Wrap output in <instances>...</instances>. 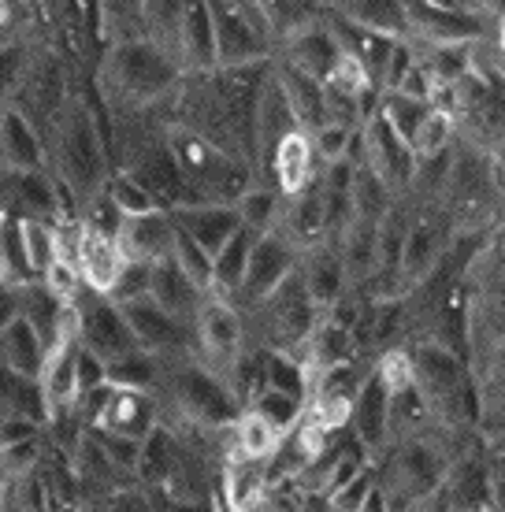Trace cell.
<instances>
[{
  "label": "cell",
  "mask_w": 505,
  "mask_h": 512,
  "mask_svg": "<svg viewBox=\"0 0 505 512\" xmlns=\"http://www.w3.org/2000/svg\"><path fill=\"white\" fill-rule=\"evenodd\" d=\"M75 308H78V338L97 357L116 360L134 353V349H142V342H138V334H134L127 312H123V305H119L116 297L97 294V290H82Z\"/></svg>",
  "instance_id": "cell-10"
},
{
  "label": "cell",
  "mask_w": 505,
  "mask_h": 512,
  "mask_svg": "<svg viewBox=\"0 0 505 512\" xmlns=\"http://www.w3.org/2000/svg\"><path fill=\"white\" fill-rule=\"evenodd\" d=\"M182 78L186 71L168 49H160L145 34H134V38L112 41V49L104 52L97 86L116 112H145L164 101H175Z\"/></svg>",
  "instance_id": "cell-1"
},
{
  "label": "cell",
  "mask_w": 505,
  "mask_h": 512,
  "mask_svg": "<svg viewBox=\"0 0 505 512\" xmlns=\"http://www.w3.org/2000/svg\"><path fill=\"white\" fill-rule=\"evenodd\" d=\"M342 15L368 26V30H376L383 38H409L405 0H342Z\"/></svg>",
  "instance_id": "cell-38"
},
{
  "label": "cell",
  "mask_w": 505,
  "mask_h": 512,
  "mask_svg": "<svg viewBox=\"0 0 505 512\" xmlns=\"http://www.w3.org/2000/svg\"><path fill=\"white\" fill-rule=\"evenodd\" d=\"M93 435L101 442V449L108 453V461L116 464L119 472L127 475H138V461H142V438H127V435H112V431H101V427H93Z\"/></svg>",
  "instance_id": "cell-52"
},
{
  "label": "cell",
  "mask_w": 505,
  "mask_h": 512,
  "mask_svg": "<svg viewBox=\"0 0 505 512\" xmlns=\"http://www.w3.org/2000/svg\"><path fill=\"white\" fill-rule=\"evenodd\" d=\"M376 475L368 472V468H361L357 475H350L342 487H335L327 498H331V509H338V512H350V509H364V501H368V494L376 490Z\"/></svg>",
  "instance_id": "cell-55"
},
{
  "label": "cell",
  "mask_w": 505,
  "mask_h": 512,
  "mask_svg": "<svg viewBox=\"0 0 505 512\" xmlns=\"http://www.w3.org/2000/svg\"><path fill=\"white\" fill-rule=\"evenodd\" d=\"M275 231H283L301 253H305V249H316V245H324V242H335V238H331V227H327L320 179L312 182L309 190L294 193V197H283V212H279V227H275Z\"/></svg>",
  "instance_id": "cell-21"
},
{
  "label": "cell",
  "mask_w": 505,
  "mask_h": 512,
  "mask_svg": "<svg viewBox=\"0 0 505 512\" xmlns=\"http://www.w3.org/2000/svg\"><path fill=\"white\" fill-rule=\"evenodd\" d=\"M49 171L75 193L78 205H86L90 197L104 193V186L112 179L108 141L97 127L93 108L82 97H67L52 112Z\"/></svg>",
  "instance_id": "cell-2"
},
{
  "label": "cell",
  "mask_w": 505,
  "mask_h": 512,
  "mask_svg": "<svg viewBox=\"0 0 505 512\" xmlns=\"http://www.w3.org/2000/svg\"><path fill=\"white\" fill-rule=\"evenodd\" d=\"M175 472H179V446H175V435L160 423L153 435L142 442V461H138L134 479H138V487L153 494V490H168Z\"/></svg>",
  "instance_id": "cell-37"
},
{
  "label": "cell",
  "mask_w": 505,
  "mask_h": 512,
  "mask_svg": "<svg viewBox=\"0 0 505 512\" xmlns=\"http://www.w3.org/2000/svg\"><path fill=\"white\" fill-rule=\"evenodd\" d=\"M38 461H41V435L12 442V446H0V472H4V479H19V475L38 472Z\"/></svg>",
  "instance_id": "cell-53"
},
{
  "label": "cell",
  "mask_w": 505,
  "mask_h": 512,
  "mask_svg": "<svg viewBox=\"0 0 505 512\" xmlns=\"http://www.w3.org/2000/svg\"><path fill=\"white\" fill-rule=\"evenodd\" d=\"M171 219H175L194 242L205 245L212 256L220 253L223 245H227V238L242 227L238 205H216V201H190V205L171 208Z\"/></svg>",
  "instance_id": "cell-26"
},
{
  "label": "cell",
  "mask_w": 505,
  "mask_h": 512,
  "mask_svg": "<svg viewBox=\"0 0 505 512\" xmlns=\"http://www.w3.org/2000/svg\"><path fill=\"white\" fill-rule=\"evenodd\" d=\"M350 431L368 453H379L383 446H390V390L376 372H368L364 383L357 386Z\"/></svg>",
  "instance_id": "cell-23"
},
{
  "label": "cell",
  "mask_w": 505,
  "mask_h": 512,
  "mask_svg": "<svg viewBox=\"0 0 505 512\" xmlns=\"http://www.w3.org/2000/svg\"><path fill=\"white\" fill-rule=\"evenodd\" d=\"M164 141H168L182 179L194 190L197 201L238 205V197L257 186V167L249 164L246 156H234L220 141H212L208 134L186 127L179 119H171L164 127Z\"/></svg>",
  "instance_id": "cell-3"
},
{
  "label": "cell",
  "mask_w": 505,
  "mask_h": 512,
  "mask_svg": "<svg viewBox=\"0 0 505 512\" xmlns=\"http://www.w3.org/2000/svg\"><path fill=\"white\" fill-rule=\"evenodd\" d=\"M253 245H257V231H249V227H238V231L227 238V245L212 256V294H223L234 301V294H238L242 282H246Z\"/></svg>",
  "instance_id": "cell-35"
},
{
  "label": "cell",
  "mask_w": 505,
  "mask_h": 512,
  "mask_svg": "<svg viewBox=\"0 0 505 512\" xmlns=\"http://www.w3.org/2000/svg\"><path fill=\"white\" fill-rule=\"evenodd\" d=\"M279 212H283V193L268 190V186H253V190H246L242 197H238V216H242V227H249V231H275L279 227Z\"/></svg>",
  "instance_id": "cell-46"
},
{
  "label": "cell",
  "mask_w": 505,
  "mask_h": 512,
  "mask_svg": "<svg viewBox=\"0 0 505 512\" xmlns=\"http://www.w3.org/2000/svg\"><path fill=\"white\" fill-rule=\"evenodd\" d=\"M301 256L305 253H301L283 231L257 234V245H253V256H249L246 282H242V290L234 294V305L242 308V312H249V308H257L260 301H268L290 275H298Z\"/></svg>",
  "instance_id": "cell-11"
},
{
  "label": "cell",
  "mask_w": 505,
  "mask_h": 512,
  "mask_svg": "<svg viewBox=\"0 0 505 512\" xmlns=\"http://www.w3.org/2000/svg\"><path fill=\"white\" fill-rule=\"evenodd\" d=\"M0 164H4V171H41V167H49V145L41 138V130L34 127L30 112H23L12 101L0 112Z\"/></svg>",
  "instance_id": "cell-18"
},
{
  "label": "cell",
  "mask_w": 505,
  "mask_h": 512,
  "mask_svg": "<svg viewBox=\"0 0 505 512\" xmlns=\"http://www.w3.org/2000/svg\"><path fill=\"white\" fill-rule=\"evenodd\" d=\"M0 357H4V368L41 379L45 360H49V342L23 312H12L0 320Z\"/></svg>",
  "instance_id": "cell-27"
},
{
  "label": "cell",
  "mask_w": 505,
  "mask_h": 512,
  "mask_svg": "<svg viewBox=\"0 0 505 512\" xmlns=\"http://www.w3.org/2000/svg\"><path fill=\"white\" fill-rule=\"evenodd\" d=\"M0 279L4 286H23V282H34V264H30V253H26L23 231H19V219L4 212V238H0Z\"/></svg>",
  "instance_id": "cell-45"
},
{
  "label": "cell",
  "mask_w": 505,
  "mask_h": 512,
  "mask_svg": "<svg viewBox=\"0 0 505 512\" xmlns=\"http://www.w3.org/2000/svg\"><path fill=\"white\" fill-rule=\"evenodd\" d=\"M312 134V145H316V153H320V164H338V160H350L353 149H357V134L361 127H346V123H331L327 119L324 127L309 130Z\"/></svg>",
  "instance_id": "cell-50"
},
{
  "label": "cell",
  "mask_w": 505,
  "mask_h": 512,
  "mask_svg": "<svg viewBox=\"0 0 505 512\" xmlns=\"http://www.w3.org/2000/svg\"><path fill=\"white\" fill-rule=\"evenodd\" d=\"M108 383L130 386V390H156L164 383V360L149 349H134L127 357L108 360Z\"/></svg>",
  "instance_id": "cell-43"
},
{
  "label": "cell",
  "mask_w": 505,
  "mask_h": 512,
  "mask_svg": "<svg viewBox=\"0 0 505 512\" xmlns=\"http://www.w3.org/2000/svg\"><path fill=\"white\" fill-rule=\"evenodd\" d=\"M268 171H272L275 190L283 193V197L309 190L312 182L320 179V171H324L309 130H290L272 149V156H268Z\"/></svg>",
  "instance_id": "cell-19"
},
{
  "label": "cell",
  "mask_w": 505,
  "mask_h": 512,
  "mask_svg": "<svg viewBox=\"0 0 505 512\" xmlns=\"http://www.w3.org/2000/svg\"><path fill=\"white\" fill-rule=\"evenodd\" d=\"M123 312H127L130 327L138 334L142 349L156 353L160 360H175L194 353V323L175 316L171 308H164L153 294L134 297V301H123Z\"/></svg>",
  "instance_id": "cell-13"
},
{
  "label": "cell",
  "mask_w": 505,
  "mask_h": 512,
  "mask_svg": "<svg viewBox=\"0 0 505 512\" xmlns=\"http://www.w3.org/2000/svg\"><path fill=\"white\" fill-rule=\"evenodd\" d=\"M0 416H19V420L49 423V397L38 375H23L4 368V386H0Z\"/></svg>",
  "instance_id": "cell-36"
},
{
  "label": "cell",
  "mask_w": 505,
  "mask_h": 512,
  "mask_svg": "<svg viewBox=\"0 0 505 512\" xmlns=\"http://www.w3.org/2000/svg\"><path fill=\"white\" fill-rule=\"evenodd\" d=\"M286 431H279L268 416H260L253 405L238 412L231 423V461H272L279 446H283Z\"/></svg>",
  "instance_id": "cell-31"
},
{
  "label": "cell",
  "mask_w": 505,
  "mask_h": 512,
  "mask_svg": "<svg viewBox=\"0 0 505 512\" xmlns=\"http://www.w3.org/2000/svg\"><path fill=\"white\" fill-rule=\"evenodd\" d=\"M390 457H387V494L390 505H420L428 509V501L439 494V487L446 483V472H450V453L428 438L424 431L416 435H405L398 442H390Z\"/></svg>",
  "instance_id": "cell-6"
},
{
  "label": "cell",
  "mask_w": 505,
  "mask_h": 512,
  "mask_svg": "<svg viewBox=\"0 0 505 512\" xmlns=\"http://www.w3.org/2000/svg\"><path fill=\"white\" fill-rule=\"evenodd\" d=\"M409 353H413L416 390L424 394L431 416L446 423L476 420V412H480V386L472 383V375H468L465 353L450 349L439 338H424Z\"/></svg>",
  "instance_id": "cell-5"
},
{
  "label": "cell",
  "mask_w": 505,
  "mask_h": 512,
  "mask_svg": "<svg viewBox=\"0 0 505 512\" xmlns=\"http://www.w3.org/2000/svg\"><path fill=\"white\" fill-rule=\"evenodd\" d=\"M101 431L127 438H149L160 427V405L153 390H130V386H112V394L104 401V412L97 420Z\"/></svg>",
  "instance_id": "cell-20"
},
{
  "label": "cell",
  "mask_w": 505,
  "mask_h": 512,
  "mask_svg": "<svg viewBox=\"0 0 505 512\" xmlns=\"http://www.w3.org/2000/svg\"><path fill=\"white\" fill-rule=\"evenodd\" d=\"M175 56H179V64H182L186 75H201V71L220 67L216 23H212V8H208V0H186Z\"/></svg>",
  "instance_id": "cell-22"
},
{
  "label": "cell",
  "mask_w": 505,
  "mask_h": 512,
  "mask_svg": "<svg viewBox=\"0 0 505 512\" xmlns=\"http://www.w3.org/2000/svg\"><path fill=\"white\" fill-rule=\"evenodd\" d=\"M168 256L197 282V286H201V290H205V294H212V253H208L201 242H194L179 223H175V242H171Z\"/></svg>",
  "instance_id": "cell-48"
},
{
  "label": "cell",
  "mask_w": 505,
  "mask_h": 512,
  "mask_svg": "<svg viewBox=\"0 0 505 512\" xmlns=\"http://www.w3.org/2000/svg\"><path fill=\"white\" fill-rule=\"evenodd\" d=\"M442 253H446V231H442L439 219H409L402 264H398V290H413V286H424V282L435 279V271L442 268Z\"/></svg>",
  "instance_id": "cell-17"
},
{
  "label": "cell",
  "mask_w": 505,
  "mask_h": 512,
  "mask_svg": "<svg viewBox=\"0 0 505 512\" xmlns=\"http://www.w3.org/2000/svg\"><path fill=\"white\" fill-rule=\"evenodd\" d=\"M290 130H301L298 116H294V108L286 101L283 86H279V78H275L272 64H268V75L260 82V97H257V160L268 164V156L279 141L290 134Z\"/></svg>",
  "instance_id": "cell-28"
},
{
  "label": "cell",
  "mask_w": 505,
  "mask_h": 512,
  "mask_svg": "<svg viewBox=\"0 0 505 512\" xmlns=\"http://www.w3.org/2000/svg\"><path fill=\"white\" fill-rule=\"evenodd\" d=\"M119 242L130 260H168L171 242H175V219L171 212H149V216H127L119 227Z\"/></svg>",
  "instance_id": "cell-29"
},
{
  "label": "cell",
  "mask_w": 505,
  "mask_h": 512,
  "mask_svg": "<svg viewBox=\"0 0 505 512\" xmlns=\"http://www.w3.org/2000/svg\"><path fill=\"white\" fill-rule=\"evenodd\" d=\"M435 501H446L442 509H494V479L487 464L476 461L472 453L454 461L439 494L428 501V509H435Z\"/></svg>",
  "instance_id": "cell-25"
},
{
  "label": "cell",
  "mask_w": 505,
  "mask_h": 512,
  "mask_svg": "<svg viewBox=\"0 0 505 512\" xmlns=\"http://www.w3.org/2000/svg\"><path fill=\"white\" fill-rule=\"evenodd\" d=\"M357 149H361V160L379 179L387 182L394 193H405L416 182V156L413 145L390 127L383 112H372V116L361 123V134H357Z\"/></svg>",
  "instance_id": "cell-12"
},
{
  "label": "cell",
  "mask_w": 505,
  "mask_h": 512,
  "mask_svg": "<svg viewBox=\"0 0 505 512\" xmlns=\"http://www.w3.org/2000/svg\"><path fill=\"white\" fill-rule=\"evenodd\" d=\"M394 201H398V193L390 190L387 182L379 179L376 171L357 156V160H353V216L350 219H372V223H379V219L394 208Z\"/></svg>",
  "instance_id": "cell-40"
},
{
  "label": "cell",
  "mask_w": 505,
  "mask_h": 512,
  "mask_svg": "<svg viewBox=\"0 0 505 512\" xmlns=\"http://www.w3.org/2000/svg\"><path fill=\"white\" fill-rule=\"evenodd\" d=\"M149 294H153L164 308H171L175 316H182V320H190V323H194L201 301L208 297L205 290H201V286L171 260V256L153 264V286H149Z\"/></svg>",
  "instance_id": "cell-33"
},
{
  "label": "cell",
  "mask_w": 505,
  "mask_h": 512,
  "mask_svg": "<svg viewBox=\"0 0 505 512\" xmlns=\"http://www.w3.org/2000/svg\"><path fill=\"white\" fill-rule=\"evenodd\" d=\"M379 223H383V219H379ZM379 223H372V219H350V223H346V231L335 238L338 249H342V260H346V271H350V282L376 279V271H379Z\"/></svg>",
  "instance_id": "cell-34"
},
{
  "label": "cell",
  "mask_w": 505,
  "mask_h": 512,
  "mask_svg": "<svg viewBox=\"0 0 505 512\" xmlns=\"http://www.w3.org/2000/svg\"><path fill=\"white\" fill-rule=\"evenodd\" d=\"M249 405H253L260 416H268L279 431H294V427L301 423V416H305V401H301V397L283 394V390H272V386L257 390Z\"/></svg>",
  "instance_id": "cell-49"
},
{
  "label": "cell",
  "mask_w": 505,
  "mask_h": 512,
  "mask_svg": "<svg viewBox=\"0 0 505 512\" xmlns=\"http://www.w3.org/2000/svg\"><path fill=\"white\" fill-rule=\"evenodd\" d=\"M75 260L82 268V279H86V290H97V294H108L119 286L123 271H127L130 256L123 253V242L119 234L101 231L86 219L78 216V238H75Z\"/></svg>",
  "instance_id": "cell-14"
},
{
  "label": "cell",
  "mask_w": 505,
  "mask_h": 512,
  "mask_svg": "<svg viewBox=\"0 0 505 512\" xmlns=\"http://www.w3.org/2000/svg\"><path fill=\"white\" fill-rule=\"evenodd\" d=\"M376 375L387 383L390 394H402L409 386H416V375H413V353L409 349H387L376 364Z\"/></svg>",
  "instance_id": "cell-54"
},
{
  "label": "cell",
  "mask_w": 505,
  "mask_h": 512,
  "mask_svg": "<svg viewBox=\"0 0 505 512\" xmlns=\"http://www.w3.org/2000/svg\"><path fill=\"white\" fill-rule=\"evenodd\" d=\"M498 52L505 56V15L498 19Z\"/></svg>",
  "instance_id": "cell-59"
},
{
  "label": "cell",
  "mask_w": 505,
  "mask_h": 512,
  "mask_svg": "<svg viewBox=\"0 0 505 512\" xmlns=\"http://www.w3.org/2000/svg\"><path fill=\"white\" fill-rule=\"evenodd\" d=\"M480 405H505V338L487 360V386H480Z\"/></svg>",
  "instance_id": "cell-56"
},
{
  "label": "cell",
  "mask_w": 505,
  "mask_h": 512,
  "mask_svg": "<svg viewBox=\"0 0 505 512\" xmlns=\"http://www.w3.org/2000/svg\"><path fill=\"white\" fill-rule=\"evenodd\" d=\"M272 71L279 78V86H283L286 101L294 108V116H298L301 130H316L327 123V90L320 78L305 75L298 67H290L286 60H272Z\"/></svg>",
  "instance_id": "cell-30"
},
{
  "label": "cell",
  "mask_w": 505,
  "mask_h": 512,
  "mask_svg": "<svg viewBox=\"0 0 505 512\" xmlns=\"http://www.w3.org/2000/svg\"><path fill=\"white\" fill-rule=\"evenodd\" d=\"M41 282H45V286H49L60 301H67V305H71V301H78V297H82V290H86V279H82L78 260H75V256H67V253L52 260L49 271L41 275Z\"/></svg>",
  "instance_id": "cell-51"
},
{
  "label": "cell",
  "mask_w": 505,
  "mask_h": 512,
  "mask_svg": "<svg viewBox=\"0 0 505 512\" xmlns=\"http://www.w3.org/2000/svg\"><path fill=\"white\" fill-rule=\"evenodd\" d=\"M275 60H286L290 67L327 82L335 75L338 60H342V41H338L335 26L327 19L324 23H298L279 38V56Z\"/></svg>",
  "instance_id": "cell-15"
},
{
  "label": "cell",
  "mask_w": 505,
  "mask_h": 512,
  "mask_svg": "<svg viewBox=\"0 0 505 512\" xmlns=\"http://www.w3.org/2000/svg\"><path fill=\"white\" fill-rule=\"evenodd\" d=\"M327 23L335 26L338 41H342V52H350L353 60H361V64L372 71V78L379 82V93H383V71H387L394 38H383V34H376V30H368V26L346 19L342 12L327 15Z\"/></svg>",
  "instance_id": "cell-32"
},
{
  "label": "cell",
  "mask_w": 505,
  "mask_h": 512,
  "mask_svg": "<svg viewBox=\"0 0 505 512\" xmlns=\"http://www.w3.org/2000/svg\"><path fill=\"white\" fill-rule=\"evenodd\" d=\"M104 193L112 197V205L123 212V216H149V212H168V208L156 201V193L145 186L138 175H130L127 167L112 171V179L104 186Z\"/></svg>",
  "instance_id": "cell-44"
},
{
  "label": "cell",
  "mask_w": 505,
  "mask_h": 512,
  "mask_svg": "<svg viewBox=\"0 0 505 512\" xmlns=\"http://www.w3.org/2000/svg\"><path fill=\"white\" fill-rule=\"evenodd\" d=\"M301 282H305L309 297L324 312L338 308L346 286H350V271H346V260H342L338 242H324L316 245V249H305V256H301Z\"/></svg>",
  "instance_id": "cell-24"
},
{
  "label": "cell",
  "mask_w": 505,
  "mask_h": 512,
  "mask_svg": "<svg viewBox=\"0 0 505 512\" xmlns=\"http://www.w3.org/2000/svg\"><path fill=\"white\" fill-rule=\"evenodd\" d=\"M160 386L168 390V401L175 405V412H182V420L197 423V427H231L238 412L246 409V401L238 397L231 379L208 368L197 353L175 357L171 364L164 360Z\"/></svg>",
  "instance_id": "cell-4"
},
{
  "label": "cell",
  "mask_w": 505,
  "mask_h": 512,
  "mask_svg": "<svg viewBox=\"0 0 505 512\" xmlns=\"http://www.w3.org/2000/svg\"><path fill=\"white\" fill-rule=\"evenodd\" d=\"M182 12H186V0H142V4H138V23H142L145 38H153L160 49H168L171 56H175ZM175 60H179V56H175Z\"/></svg>",
  "instance_id": "cell-42"
},
{
  "label": "cell",
  "mask_w": 505,
  "mask_h": 512,
  "mask_svg": "<svg viewBox=\"0 0 505 512\" xmlns=\"http://www.w3.org/2000/svg\"><path fill=\"white\" fill-rule=\"evenodd\" d=\"M413 41H480L483 19L454 0H405Z\"/></svg>",
  "instance_id": "cell-16"
},
{
  "label": "cell",
  "mask_w": 505,
  "mask_h": 512,
  "mask_svg": "<svg viewBox=\"0 0 505 512\" xmlns=\"http://www.w3.org/2000/svg\"><path fill=\"white\" fill-rule=\"evenodd\" d=\"M45 423L38 420H19V416H0V446H12V442H23V438L41 435Z\"/></svg>",
  "instance_id": "cell-57"
},
{
  "label": "cell",
  "mask_w": 505,
  "mask_h": 512,
  "mask_svg": "<svg viewBox=\"0 0 505 512\" xmlns=\"http://www.w3.org/2000/svg\"><path fill=\"white\" fill-rule=\"evenodd\" d=\"M194 353L227 379L246 357V312L231 297L208 294L201 301L194 316Z\"/></svg>",
  "instance_id": "cell-8"
},
{
  "label": "cell",
  "mask_w": 505,
  "mask_h": 512,
  "mask_svg": "<svg viewBox=\"0 0 505 512\" xmlns=\"http://www.w3.org/2000/svg\"><path fill=\"white\" fill-rule=\"evenodd\" d=\"M480 4H483V12L494 15V19H502L505 15V0H480Z\"/></svg>",
  "instance_id": "cell-58"
},
{
  "label": "cell",
  "mask_w": 505,
  "mask_h": 512,
  "mask_svg": "<svg viewBox=\"0 0 505 512\" xmlns=\"http://www.w3.org/2000/svg\"><path fill=\"white\" fill-rule=\"evenodd\" d=\"M376 108L387 116V123L398 130L405 141H413L416 127H420L424 116L431 112V101H424V97H409V93H379Z\"/></svg>",
  "instance_id": "cell-47"
},
{
  "label": "cell",
  "mask_w": 505,
  "mask_h": 512,
  "mask_svg": "<svg viewBox=\"0 0 505 512\" xmlns=\"http://www.w3.org/2000/svg\"><path fill=\"white\" fill-rule=\"evenodd\" d=\"M454 130H457V116L442 104H431V112L424 116V123L416 127L413 134V156L416 164H428V160H439V156L450 153L454 145Z\"/></svg>",
  "instance_id": "cell-41"
},
{
  "label": "cell",
  "mask_w": 505,
  "mask_h": 512,
  "mask_svg": "<svg viewBox=\"0 0 505 512\" xmlns=\"http://www.w3.org/2000/svg\"><path fill=\"white\" fill-rule=\"evenodd\" d=\"M216 23L220 67H249L272 60V34L242 0H208Z\"/></svg>",
  "instance_id": "cell-9"
},
{
  "label": "cell",
  "mask_w": 505,
  "mask_h": 512,
  "mask_svg": "<svg viewBox=\"0 0 505 512\" xmlns=\"http://www.w3.org/2000/svg\"><path fill=\"white\" fill-rule=\"evenodd\" d=\"M272 487L268 475L260 472V461H231L223 475V509H257L268 501Z\"/></svg>",
  "instance_id": "cell-39"
},
{
  "label": "cell",
  "mask_w": 505,
  "mask_h": 512,
  "mask_svg": "<svg viewBox=\"0 0 505 512\" xmlns=\"http://www.w3.org/2000/svg\"><path fill=\"white\" fill-rule=\"evenodd\" d=\"M246 316H253L260 327V346L264 349H286V353H298L309 334L316 331V323L324 316V308L316 305L301 282V268L298 275L275 290L268 301H260L257 308H249Z\"/></svg>",
  "instance_id": "cell-7"
}]
</instances>
